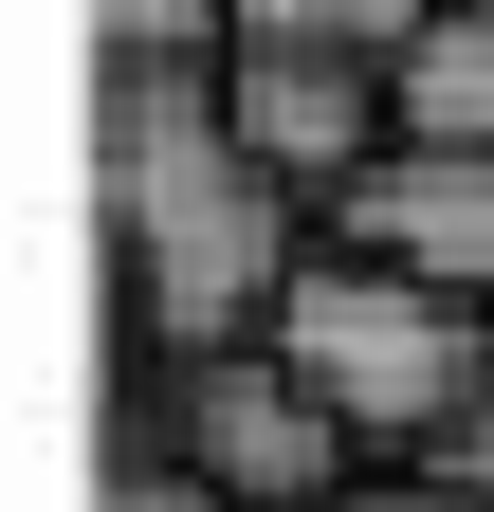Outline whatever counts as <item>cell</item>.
<instances>
[{"mask_svg": "<svg viewBox=\"0 0 494 512\" xmlns=\"http://www.w3.org/2000/svg\"><path fill=\"white\" fill-rule=\"evenodd\" d=\"M293 256H312V238H293V183H275L257 128H238L220 55H147V74H110V275H129L147 366L275 330Z\"/></svg>", "mask_w": 494, "mask_h": 512, "instance_id": "1", "label": "cell"}, {"mask_svg": "<svg viewBox=\"0 0 494 512\" xmlns=\"http://www.w3.org/2000/svg\"><path fill=\"white\" fill-rule=\"evenodd\" d=\"M275 348L312 366V403L366 439V458H440V421L494 366V293L421 275V256H366V238H312L293 293H275Z\"/></svg>", "mask_w": 494, "mask_h": 512, "instance_id": "2", "label": "cell"}, {"mask_svg": "<svg viewBox=\"0 0 494 512\" xmlns=\"http://www.w3.org/2000/svg\"><path fill=\"white\" fill-rule=\"evenodd\" d=\"M165 439H183V458H202L238 512H348V494H366V476H348L366 439L312 403V366H293L275 330H238V348H183V366H165Z\"/></svg>", "mask_w": 494, "mask_h": 512, "instance_id": "3", "label": "cell"}, {"mask_svg": "<svg viewBox=\"0 0 494 512\" xmlns=\"http://www.w3.org/2000/svg\"><path fill=\"white\" fill-rule=\"evenodd\" d=\"M220 92H238V128L275 147L293 202H348V183L403 147V74H385V55H348V37H238Z\"/></svg>", "mask_w": 494, "mask_h": 512, "instance_id": "4", "label": "cell"}, {"mask_svg": "<svg viewBox=\"0 0 494 512\" xmlns=\"http://www.w3.org/2000/svg\"><path fill=\"white\" fill-rule=\"evenodd\" d=\"M330 238H366V256H421V275L494 293V147H440V128H403V147H385V165L330 202Z\"/></svg>", "mask_w": 494, "mask_h": 512, "instance_id": "5", "label": "cell"}, {"mask_svg": "<svg viewBox=\"0 0 494 512\" xmlns=\"http://www.w3.org/2000/svg\"><path fill=\"white\" fill-rule=\"evenodd\" d=\"M385 74H403V128H440V147H494V0H440V19H421Z\"/></svg>", "mask_w": 494, "mask_h": 512, "instance_id": "6", "label": "cell"}, {"mask_svg": "<svg viewBox=\"0 0 494 512\" xmlns=\"http://www.w3.org/2000/svg\"><path fill=\"white\" fill-rule=\"evenodd\" d=\"M440 0H238V37H348V55H403Z\"/></svg>", "mask_w": 494, "mask_h": 512, "instance_id": "7", "label": "cell"}, {"mask_svg": "<svg viewBox=\"0 0 494 512\" xmlns=\"http://www.w3.org/2000/svg\"><path fill=\"white\" fill-rule=\"evenodd\" d=\"M147 55H238V0H110V74Z\"/></svg>", "mask_w": 494, "mask_h": 512, "instance_id": "8", "label": "cell"}, {"mask_svg": "<svg viewBox=\"0 0 494 512\" xmlns=\"http://www.w3.org/2000/svg\"><path fill=\"white\" fill-rule=\"evenodd\" d=\"M110 512H238V494H220V476H202V458H183V439L147 421L129 458H110Z\"/></svg>", "mask_w": 494, "mask_h": 512, "instance_id": "9", "label": "cell"}, {"mask_svg": "<svg viewBox=\"0 0 494 512\" xmlns=\"http://www.w3.org/2000/svg\"><path fill=\"white\" fill-rule=\"evenodd\" d=\"M440 476H458V494H494V366H476V403L440 421Z\"/></svg>", "mask_w": 494, "mask_h": 512, "instance_id": "10", "label": "cell"}, {"mask_svg": "<svg viewBox=\"0 0 494 512\" xmlns=\"http://www.w3.org/2000/svg\"><path fill=\"white\" fill-rule=\"evenodd\" d=\"M348 512H494V494H458V476H440V458H421V476H366V494H348Z\"/></svg>", "mask_w": 494, "mask_h": 512, "instance_id": "11", "label": "cell"}]
</instances>
